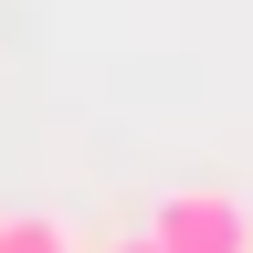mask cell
<instances>
[{"mask_svg": "<svg viewBox=\"0 0 253 253\" xmlns=\"http://www.w3.org/2000/svg\"><path fill=\"white\" fill-rule=\"evenodd\" d=\"M0 253H84V243L63 232L53 211H11V221H0Z\"/></svg>", "mask_w": 253, "mask_h": 253, "instance_id": "cell-2", "label": "cell"}, {"mask_svg": "<svg viewBox=\"0 0 253 253\" xmlns=\"http://www.w3.org/2000/svg\"><path fill=\"white\" fill-rule=\"evenodd\" d=\"M106 253H158V243H148V232H126V243H106Z\"/></svg>", "mask_w": 253, "mask_h": 253, "instance_id": "cell-3", "label": "cell"}, {"mask_svg": "<svg viewBox=\"0 0 253 253\" xmlns=\"http://www.w3.org/2000/svg\"><path fill=\"white\" fill-rule=\"evenodd\" d=\"M148 243L158 253H253V211L232 190H169L148 211Z\"/></svg>", "mask_w": 253, "mask_h": 253, "instance_id": "cell-1", "label": "cell"}]
</instances>
